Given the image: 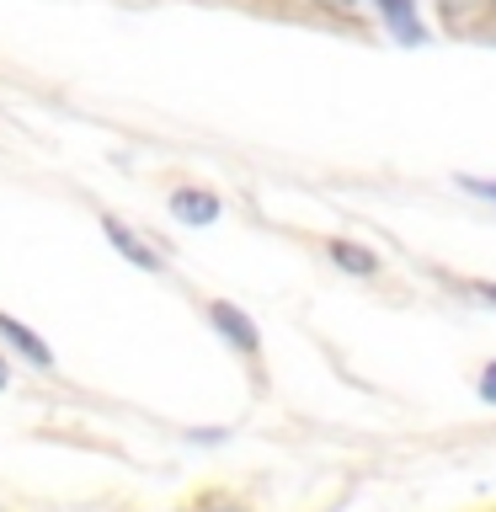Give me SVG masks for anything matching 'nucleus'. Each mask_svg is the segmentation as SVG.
I'll list each match as a JSON object with an SVG mask.
<instances>
[{
	"instance_id": "nucleus-12",
	"label": "nucleus",
	"mask_w": 496,
	"mask_h": 512,
	"mask_svg": "<svg viewBox=\"0 0 496 512\" xmlns=\"http://www.w3.org/2000/svg\"><path fill=\"white\" fill-rule=\"evenodd\" d=\"M491 11H496V0H491Z\"/></svg>"
},
{
	"instance_id": "nucleus-6",
	"label": "nucleus",
	"mask_w": 496,
	"mask_h": 512,
	"mask_svg": "<svg viewBox=\"0 0 496 512\" xmlns=\"http://www.w3.org/2000/svg\"><path fill=\"white\" fill-rule=\"evenodd\" d=\"M374 16H384V27L395 32L400 43H427V27L416 22V0H374Z\"/></svg>"
},
{
	"instance_id": "nucleus-9",
	"label": "nucleus",
	"mask_w": 496,
	"mask_h": 512,
	"mask_svg": "<svg viewBox=\"0 0 496 512\" xmlns=\"http://www.w3.org/2000/svg\"><path fill=\"white\" fill-rule=\"evenodd\" d=\"M459 187L475 192V198H486V203H496V182H486V176H459Z\"/></svg>"
},
{
	"instance_id": "nucleus-8",
	"label": "nucleus",
	"mask_w": 496,
	"mask_h": 512,
	"mask_svg": "<svg viewBox=\"0 0 496 512\" xmlns=\"http://www.w3.org/2000/svg\"><path fill=\"white\" fill-rule=\"evenodd\" d=\"M310 6L326 16V22H347V27H358L374 16V0H310Z\"/></svg>"
},
{
	"instance_id": "nucleus-5",
	"label": "nucleus",
	"mask_w": 496,
	"mask_h": 512,
	"mask_svg": "<svg viewBox=\"0 0 496 512\" xmlns=\"http://www.w3.org/2000/svg\"><path fill=\"white\" fill-rule=\"evenodd\" d=\"M326 262L342 267V272H352V278H379V267H384L368 246H358V240H342V235L326 240Z\"/></svg>"
},
{
	"instance_id": "nucleus-2",
	"label": "nucleus",
	"mask_w": 496,
	"mask_h": 512,
	"mask_svg": "<svg viewBox=\"0 0 496 512\" xmlns=\"http://www.w3.org/2000/svg\"><path fill=\"white\" fill-rule=\"evenodd\" d=\"M432 6H438V22L454 32V38H480V32L496 22L491 0H432Z\"/></svg>"
},
{
	"instance_id": "nucleus-7",
	"label": "nucleus",
	"mask_w": 496,
	"mask_h": 512,
	"mask_svg": "<svg viewBox=\"0 0 496 512\" xmlns=\"http://www.w3.org/2000/svg\"><path fill=\"white\" fill-rule=\"evenodd\" d=\"M0 336H6V342H11L16 352H22L27 363H38V368H54V347H48V342H43V336L32 331V326H22L16 315H0Z\"/></svg>"
},
{
	"instance_id": "nucleus-10",
	"label": "nucleus",
	"mask_w": 496,
	"mask_h": 512,
	"mask_svg": "<svg viewBox=\"0 0 496 512\" xmlns=\"http://www.w3.org/2000/svg\"><path fill=\"white\" fill-rule=\"evenodd\" d=\"M480 395H486V400H496V363H486V368H480Z\"/></svg>"
},
{
	"instance_id": "nucleus-3",
	"label": "nucleus",
	"mask_w": 496,
	"mask_h": 512,
	"mask_svg": "<svg viewBox=\"0 0 496 512\" xmlns=\"http://www.w3.org/2000/svg\"><path fill=\"white\" fill-rule=\"evenodd\" d=\"M102 235H107L112 246H118V251H123L128 262H134V267H144V272H160V267H166V256H155V246H150V240H144L139 230H128L123 219L102 214Z\"/></svg>"
},
{
	"instance_id": "nucleus-11",
	"label": "nucleus",
	"mask_w": 496,
	"mask_h": 512,
	"mask_svg": "<svg viewBox=\"0 0 496 512\" xmlns=\"http://www.w3.org/2000/svg\"><path fill=\"white\" fill-rule=\"evenodd\" d=\"M6 384H11V368H6V363H0V390H6Z\"/></svg>"
},
{
	"instance_id": "nucleus-4",
	"label": "nucleus",
	"mask_w": 496,
	"mask_h": 512,
	"mask_svg": "<svg viewBox=\"0 0 496 512\" xmlns=\"http://www.w3.org/2000/svg\"><path fill=\"white\" fill-rule=\"evenodd\" d=\"M166 208H171L182 224H214V219L224 214L219 192H208V187H176L171 198H166Z\"/></svg>"
},
{
	"instance_id": "nucleus-1",
	"label": "nucleus",
	"mask_w": 496,
	"mask_h": 512,
	"mask_svg": "<svg viewBox=\"0 0 496 512\" xmlns=\"http://www.w3.org/2000/svg\"><path fill=\"white\" fill-rule=\"evenodd\" d=\"M208 326H214L230 347H240L246 358H256L262 352V331H256V320L246 310H235L230 299H208Z\"/></svg>"
}]
</instances>
